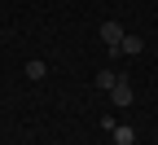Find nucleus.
<instances>
[{"label": "nucleus", "mask_w": 158, "mask_h": 145, "mask_svg": "<svg viewBox=\"0 0 158 145\" xmlns=\"http://www.w3.org/2000/svg\"><path fill=\"white\" fill-rule=\"evenodd\" d=\"M132 97H136V92H132V84L118 75V79H114V88H110V101H114V106H132Z\"/></svg>", "instance_id": "nucleus-1"}, {"label": "nucleus", "mask_w": 158, "mask_h": 145, "mask_svg": "<svg viewBox=\"0 0 158 145\" xmlns=\"http://www.w3.org/2000/svg\"><path fill=\"white\" fill-rule=\"evenodd\" d=\"M101 40H106V49H110V53H118V40H123V27H118L114 18H110V22H101Z\"/></svg>", "instance_id": "nucleus-2"}, {"label": "nucleus", "mask_w": 158, "mask_h": 145, "mask_svg": "<svg viewBox=\"0 0 158 145\" xmlns=\"http://www.w3.org/2000/svg\"><path fill=\"white\" fill-rule=\"evenodd\" d=\"M118 53H127V57L145 53V40H141V35H127V31H123V40H118Z\"/></svg>", "instance_id": "nucleus-3"}, {"label": "nucleus", "mask_w": 158, "mask_h": 145, "mask_svg": "<svg viewBox=\"0 0 158 145\" xmlns=\"http://www.w3.org/2000/svg\"><path fill=\"white\" fill-rule=\"evenodd\" d=\"M110 136H114V145H136V132L127 128V123H114V128H110Z\"/></svg>", "instance_id": "nucleus-4"}, {"label": "nucleus", "mask_w": 158, "mask_h": 145, "mask_svg": "<svg viewBox=\"0 0 158 145\" xmlns=\"http://www.w3.org/2000/svg\"><path fill=\"white\" fill-rule=\"evenodd\" d=\"M22 75H27V79H35V84H40V79L48 75V66H44V62L35 57V62H27V66H22Z\"/></svg>", "instance_id": "nucleus-5"}, {"label": "nucleus", "mask_w": 158, "mask_h": 145, "mask_svg": "<svg viewBox=\"0 0 158 145\" xmlns=\"http://www.w3.org/2000/svg\"><path fill=\"white\" fill-rule=\"evenodd\" d=\"M114 79H118V70H97V88H106V92H110V88H114Z\"/></svg>", "instance_id": "nucleus-6"}]
</instances>
